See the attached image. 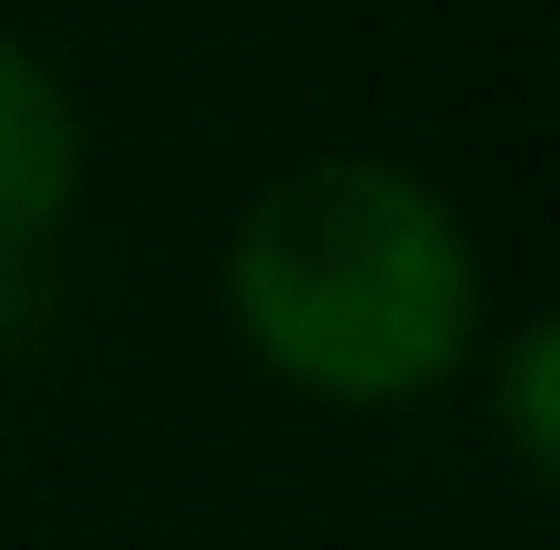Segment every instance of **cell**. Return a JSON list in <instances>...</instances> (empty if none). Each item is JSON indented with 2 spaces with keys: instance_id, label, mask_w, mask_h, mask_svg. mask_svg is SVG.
Segmentation results:
<instances>
[{
  "instance_id": "cell-3",
  "label": "cell",
  "mask_w": 560,
  "mask_h": 550,
  "mask_svg": "<svg viewBox=\"0 0 560 550\" xmlns=\"http://www.w3.org/2000/svg\"><path fill=\"white\" fill-rule=\"evenodd\" d=\"M512 423H522V463L541 472L551 463V325H532L512 354Z\"/></svg>"
},
{
  "instance_id": "cell-2",
  "label": "cell",
  "mask_w": 560,
  "mask_h": 550,
  "mask_svg": "<svg viewBox=\"0 0 560 550\" xmlns=\"http://www.w3.org/2000/svg\"><path fill=\"white\" fill-rule=\"evenodd\" d=\"M69 177H79L69 98L49 89V69H39L30 49L0 39V256H30V246L59 226Z\"/></svg>"
},
{
  "instance_id": "cell-1",
  "label": "cell",
  "mask_w": 560,
  "mask_h": 550,
  "mask_svg": "<svg viewBox=\"0 0 560 550\" xmlns=\"http://www.w3.org/2000/svg\"><path fill=\"white\" fill-rule=\"evenodd\" d=\"M236 315L295 384L384 403L463 354L472 256L413 177L325 157L256 197L236 236Z\"/></svg>"
}]
</instances>
